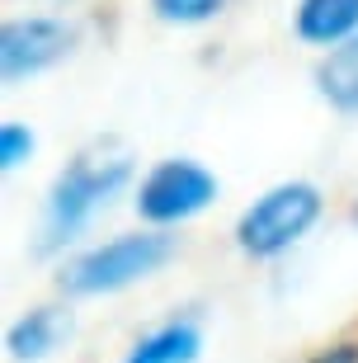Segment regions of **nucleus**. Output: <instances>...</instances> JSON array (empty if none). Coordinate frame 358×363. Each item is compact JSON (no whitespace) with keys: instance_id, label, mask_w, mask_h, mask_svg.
<instances>
[{"instance_id":"1","label":"nucleus","mask_w":358,"mask_h":363,"mask_svg":"<svg viewBox=\"0 0 358 363\" xmlns=\"http://www.w3.org/2000/svg\"><path fill=\"white\" fill-rule=\"evenodd\" d=\"M128 175H133V156H128V151H108V147L80 151L76 161L52 179V189H47L38 255H52L57 245H67L71 236L94 217V208L108 203L123 184H128Z\"/></svg>"},{"instance_id":"2","label":"nucleus","mask_w":358,"mask_h":363,"mask_svg":"<svg viewBox=\"0 0 358 363\" xmlns=\"http://www.w3.org/2000/svg\"><path fill=\"white\" fill-rule=\"evenodd\" d=\"M174 255V236L165 231H137V236H113V241L94 245L85 255H76L62 269V293L71 297H99L118 293L128 283L156 274L165 259Z\"/></svg>"},{"instance_id":"3","label":"nucleus","mask_w":358,"mask_h":363,"mask_svg":"<svg viewBox=\"0 0 358 363\" xmlns=\"http://www.w3.org/2000/svg\"><path fill=\"white\" fill-rule=\"evenodd\" d=\"M320 217V189L306 179L269 189L264 199H254L236 222V245L254 259H274L288 245H297Z\"/></svg>"},{"instance_id":"4","label":"nucleus","mask_w":358,"mask_h":363,"mask_svg":"<svg viewBox=\"0 0 358 363\" xmlns=\"http://www.w3.org/2000/svg\"><path fill=\"white\" fill-rule=\"evenodd\" d=\"M217 199V175L203 170L198 161H160L151 175L137 189V213L146 222H184V217H198L208 203Z\"/></svg>"},{"instance_id":"5","label":"nucleus","mask_w":358,"mask_h":363,"mask_svg":"<svg viewBox=\"0 0 358 363\" xmlns=\"http://www.w3.org/2000/svg\"><path fill=\"white\" fill-rule=\"evenodd\" d=\"M71 48H76V28H71L67 19H47V14L10 19L5 33H0V76L10 85L28 81V76L57 67Z\"/></svg>"},{"instance_id":"6","label":"nucleus","mask_w":358,"mask_h":363,"mask_svg":"<svg viewBox=\"0 0 358 363\" xmlns=\"http://www.w3.org/2000/svg\"><path fill=\"white\" fill-rule=\"evenodd\" d=\"M297 38L320 48H345L358 38V0H302L297 5Z\"/></svg>"},{"instance_id":"7","label":"nucleus","mask_w":358,"mask_h":363,"mask_svg":"<svg viewBox=\"0 0 358 363\" xmlns=\"http://www.w3.org/2000/svg\"><path fill=\"white\" fill-rule=\"evenodd\" d=\"M67 335H71V316H67V311H62V307H38V311H28L24 321L10 325L5 350H10V359L33 363V359H47Z\"/></svg>"},{"instance_id":"8","label":"nucleus","mask_w":358,"mask_h":363,"mask_svg":"<svg viewBox=\"0 0 358 363\" xmlns=\"http://www.w3.org/2000/svg\"><path fill=\"white\" fill-rule=\"evenodd\" d=\"M198 350H203V335L194 321H170L160 325L156 335H146L133 345V354L123 363H198Z\"/></svg>"},{"instance_id":"9","label":"nucleus","mask_w":358,"mask_h":363,"mask_svg":"<svg viewBox=\"0 0 358 363\" xmlns=\"http://www.w3.org/2000/svg\"><path fill=\"white\" fill-rule=\"evenodd\" d=\"M316 90L325 94L335 108L358 113V38H349L345 48H335L316 67Z\"/></svg>"},{"instance_id":"10","label":"nucleus","mask_w":358,"mask_h":363,"mask_svg":"<svg viewBox=\"0 0 358 363\" xmlns=\"http://www.w3.org/2000/svg\"><path fill=\"white\" fill-rule=\"evenodd\" d=\"M226 0H151V10L165 19V24H203L222 10Z\"/></svg>"},{"instance_id":"11","label":"nucleus","mask_w":358,"mask_h":363,"mask_svg":"<svg viewBox=\"0 0 358 363\" xmlns=\"http://www.w3.org/2000/svg\"><path fill=\"white\" fill-rule=\"evenodd\" d=\"M28 156H33V133H28L24 123H5L0 128V165L5 170H19Z\"/></svg>"},{"instance_id":"12","label":"nucleus","mask_w":358,"mask_h":363,"mask_svg":"<svg viewBox=\"0 0 358 363\" xmlns=\"http://www.w3.org/2000/svg\"><path fill=\"white\" fill-rule=\"evenodd\" d=\"M311 363H358V345H335V350L316 354Z\"/></svg>"}]
</instances>
